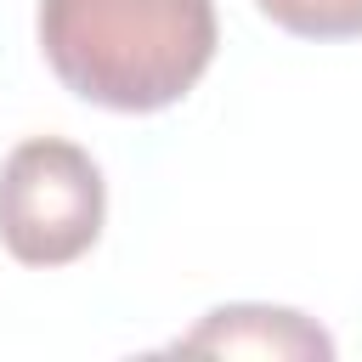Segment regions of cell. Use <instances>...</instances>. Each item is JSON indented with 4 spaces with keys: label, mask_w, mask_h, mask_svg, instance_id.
Wrapping results in <instances>:
<instances>
[{
    "label": "cell",
    "mask_w": 362,
    "mask_h": 362,
    "mask_svg": "<svg viewBox=\"0 0 362 362\" xmlns=\"http://www.w3.org/2000/svg\"><path fill=\"white\" fill-rule=\"evenodd\" d=\"M40 51L62 90L107 113H164L215 62V0H40Z\"/></svg>",
    "instance_id": "cell-1"
},
{
    "label": "cell",
    "mask_w": 362,
    "mask_h": 362,
    "mask_svg": "<svg viewBox=\"0 0 362 362\" xmlns=\"http://www.w3.org/2000/svg\"><path fill=\"white\" fill-rule=\"evenodd\" d=\"M107 181L79 141L28 136L0 164V243L23 266H74L96 249Z\"/></svg>",
    "instance_id": "cell-2"
},
{
    "label": "cell",
    "mask_w": 362,
    "mask_h": 362,
    "mask_svg": "<svg viewBox=\"0 0 362 362\" xmlns=\"http://www.w3.org/2000/svg\"><path fill=\"white\" fill-rule=\"evenodd\" d=\"M181 351H226V356H334V339L288 305H221L209 311Z\"/></svg>",
    "instance_id": "cell-3"
},
{
    "label": "cell",
    "mask_w": 362,
    "mask_h": 362,
    "mask_svg": "<svg viewBox=\"0 0 362 362\" xmlns=\"http://www.w3.org/2000/svg\"><path fill=\"white\" fill-rule=\"evenodd\" d=\"M294 40H362V0H255Z\"/></svg>",
    "instance_id": "cell-4"
}]
</instances>
